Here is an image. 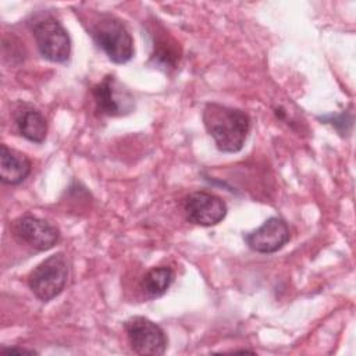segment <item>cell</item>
<instances>
[{
	"mask_svg": "<svg viewBox=\"0 0 356 356\" xmlns=\"http://www.w3.org/2000/svg\"><path fill=\"white\" fill-rule=\"evenodd\" d=\"M202 120L220 152L236 153L243 147L250 129L248 113L211 102L204 106Z\"/></svg>",
	"mask_w": 356,
	"mask_h": 356,
	"instance_id": "obj_1",
	"label": "cell"
},
{
	"mask_svg": "<svg viewBox=\"0 0 356 356\" xmlns=\"http://www.w3.org/2000/svg\"><path fill=\"white\" fill-rule=\"evenodd\" d=\"M90 36L96 46L115 64H125L134 56V39L128 28L111 14L99 15L90 26Z\"/></svg>",
	"mask_w": 356,
	"mask_h": 356,
	"instance_id": "obj_2",
	"label": "cell"
},
{
	"mask_svg": "<svg viewBox=\"0 0 356 356\" xmlns=\"http://www.w3.org/2000/svg\"><path fill=\"white\" fill-rule=\"evenodd\" d=\"M70 266L63 252L54 253L39 263L28 275V286L40 302H50L67 285Z\"/></svg>",
	"mask_w": 356,
	"mask_h": 356,
	"instance_id": "obj_3",
	"label": "cell"
},
{
	"mask_svg": "<svg viewBox=\"0 0 356 356\" xmlns=\"http://www.w3.org/2000/svg\"><path fill=\"white\" fill-rule=\"evenodd\" d=\"M32 35L42 57L51 63L64 64L71 56V39L67 29L53 15L33 19Z\"/></svg>",
	"mask_w": 356,
	"mask_h": 356,
	"instance_id": "obj_4",
	"label": "cell"
},
{
	"mask_svg": "<svg viewBox=\"0 0 356 356\" xmlns=\"http://www.w3.org/2000/svg\"><path fill=\"white\" fill-rule=\"evenodd\" d=\"M124 330L132 350L138 355L160 356L167 349V335L164 330L143 316H134L125 320Z\"/></svg>",
	"mask_w": 356,
	"mask_h": 356,
	"instance_id": "obj_5",
	"label": "cell"
},
{
	"mask_svg": "<svg viewBox=\"0 0 356 356\" xmlns=\"http://www.w3.org/2000/svg\"><path fill=\"white\" fill-rule=\"evenodd\" d=\"M92 95L96 110L102 115H127L135 108L134 96L114 75H106L99 83H96L92 88Z\"/></svg>",
	"mask_w": 356,
	"mask_h": 356,
	"instance_id": "obj_6",
	"label": "cell"
},
{
	"mask_svg": "<svg viewBox=\"0 0 356 356\" xmlns=\"http://www.w3.org/2000/svg\"><path fill=\"white\" fill-rule=\"evenodd\" d=\"M184 211L189 222L213 227L225 218L228 207L220 196L206 191H195L185 197Z\"/></svg>",
	"mask_w": 356,
	"mask_h": 356,
	"instance_id": "obj_7",
	"label": "cell"
},
{
	"mask_svg": "<svg viewBox=\"0 0 356 356\" xmlns=\"http://www.w3.org/2000/svg\"><path fill=\"white\" fill-rule=\"evenodd\" d=\"M14 236L38 252L51 249L60 239V229L47 220L32 214L18 217L13 222Z\"/></svg>",
	"mask_w": 356,
	"mask_h": 356,
	"instance_id": "obj_8",
	"label": "cell"
},
{
	"mask_svg": "<svg viewBox=\"0 0 356 356\" xmlns=\"http://www.w3.org/2000/svg\"><path fill=\"white\" fill-rule=\"evenodd\" d=\"M291 238L288 224L280 217L267 218L259 228L243 235L246 245L257 253H274Z\"/></svg>",
	"mask_w": 356,
	"mask_h": 356,
	"instance_id": "obj_9",
	"label": "cell"
},
{
	"mask_svg": "<svg viewBox=\"0 0 356 356\" xmlns=\"http://www.w3.org/2000/svg\"><path fill=\"white\" fill-rule=\"evenodd\" d=\"M31 160L21 152L1 145L0 147V179L6 185H18L29 175Z\"/></svg>",
	"mask_w": 356,
	"mask_h": 356,
	"instance_id": "obj_10",
	"label": "cell"
},
{
	"mask_svg": "<svg viewBox=\"0 0 356 356\" xmlns=\"http://www.w3.org/2000/svg\"><path fill=\"white\" fill-rule=\"evenodd\" d=\"M15 125L21 136L33 143H43L47 135V121L44 115L31 106H24L14 114Z\"/></svg>",
	"mask_w": 356,
	"mask_h": 356,
	"instance_id": "obj_11",
	"label": "cell"
},
{
	"mask_svg": "<svg viewBox=\"0 0 356 356\" xmlns=\"http://www.w3.org/2000/svg\"><path fill=\"white\" fill-rule=\"evenodd\" d=\"M174 271L168 266L150 268L140 281V289L149 299L161 298L174 282Z\"/></svg>",
	"mask_w": 356,
	"mask_h": 356,
	"instance_id": "obj_12",
	"label": "cell"
},
{
	"mask_svg": "<svg viewBox=\"0 0 356 356\" xmlns=\"http://www.w3.org/2000/svg\"><path fill=\"white\" fill-rule=\"evenodd\" d=\"M320 121H324L325 124H331L332 127H335V129L338 132H341V135H345V132H348L346 129V125L352 127V115H349L346 118V114L342 113V114H331V115H324V117H318Z\"/></svg>",
	"mask_w": 356,
	"mask_h": 356,
	"instance_id": "obj_13",
	"label": "cell"
},
{
	"mask_svg": "<svg viewBox=\"0 0 356 356\" xmlns=\"http://www.w3.org/2000/svg\"><path fill=\"white\" fill-rule=\"evenodd\" d=\"M11 352H18V353H36L32 349H21V348H1V353H11Z\"/></svg>",
	"mask_w": 356,
	"mask_h": 356,
	"instance_id": "obj_14",
	"label": "cell"
}]
</instances>
